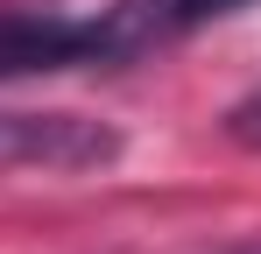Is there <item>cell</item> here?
Wrapping results in <instances>:
<instances>
[{
	"label": "cell",
	"mask_w": 261,
	"mask_h": 254,
	"mask_svg": "<svg viewBox=\"0 0 261 254\" xmlns=\"http://www.w3.org/2000/svg\"><path fill=\"white\" fill-rule=\"evenodd\" d=\"M240 7H254V0H113L99 14V49H106V64H120V57H141V49L191 36L205 21H226Z\"/></svg>",
	"instance_id": "2"
},
{
	"label": "cell",
	"mask_w": 261,
	"mask_h": 254,
	"mask_svg": "<svg viewBox=\"0 0 261 254\" xmlns=\"http://www.w3.org/2000/svg\"><path fill=\"white\" fill-rule=\"evenodd\" d=\"M240 254H261V247H240Z\"/></svg>",
	"instance_id": "5"
},
{
	"label": "cell",
	"mask_w": 261,
	"mask_h": 254,
	"mask_svg": "<svg viewBox=\"0 0 261 254\" xmlns=\"http://www.w3.org/2000/svg\"><path fill=\"white\" fill-rule=\"evenodd\" d=\"M113 148H120V141H113L106 127H85V120H71V113H43V120L7 113V120H0V163L78 169V163H106Z\"/></svg>",
	"instance_id": "3"
},
{
	"label": "cell",
	"mask_w": 261,
	"mask_h": 254,
	"mask_svg": "<svg viewBox=\"0 0 261 254\" xmlns=\"http://www.w3.org/2000/svg\"><path fill=\"white\" fill-rule=\"evenodd\" d=\"M71 64H106L99 21L43 14V7L0 14V78H36V71H71Z\"/></svg>",
	"instance_id": "1"
},
{
	"label": "cell",
	"mask_w": 261,
	"mask_h": 254,
	"mask_svg": "<svg viewBox=\"0 0 261 254\" xmlns=\"http://www.w3.org/2000/svg\"><path fill=\"white\" fill-rule=\"evenodd\" d=\"M226 134H233V141H247V148H261V92H247V99L226 113Z\"/></svg>",
	"instance_id": "4"
}]
</instances>
